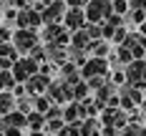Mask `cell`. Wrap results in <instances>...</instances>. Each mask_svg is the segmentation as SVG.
Instances as JSON below:
<instances>
[{
  "label": "cell",
  "mask_w": 146,
  "mask_h": 136,
  "mask_svg": "<svg viewBox=\"0 0 146 136\" xmlns=\"http://www.w3.org/2000/svg\"><path fill=\"white\" fill-rule=\"evenodd\" d=\"M10 43L15 45V50H18L20 56H28L35 45H40V35H38V30L15 28V30H13V40H10Z\"/></svg>",
  "instance_id": "obj_1"
},
{
  "label": "cell",
  "mask_w": 146,
  "mask_h": 136,
  "mask_svg": "<svg viewBox=\"0 0 146 136\" xmlns=\"http://www.w3.org/2000/svg\"><path fill=\"white\" fill-rule=\"evenodd\" d=\"M83 13H86V23L101 25V23H106V18L113 13V8H111V0H88Z\"/></svg>",
  "instance_id": "obj_2"
},
{
  "label": "cell",
  "mask_w": 146,
  "mask_h": 136,
  "mask_svg": "<svg viewBox=\"0 0 146 136\" xmlns=\"http://www.w3.org/2000/svg\"><path fill=\"white\" fill-rule=\"evenodd\" d=\"M45 96L56 106H68V103H73V86H66L60 78H56V81H50Z\"/></svg>",
  "instance_id": "obj_3"
},
{
  "label": "cell",
  "mask_w": 146,
  "mask_h": 136,
  "mask_svg": "<svg viewBox=\"0 0 146 136\" xmlns=\"http://www.w3.org/2000/svg\"><path fill=\"white\" fill-rule=\"evenodd\" d=\"M43 45H60V48H68L71 45V33L60 25H43Z\"/></svg>",
  "instance_id": "obj_4"
},
{
  "label": "cell",
  "mask_w": 146,
  "mask_h": 136,
  "mask_svg": "<svg viewBox=\"0 0 146 136\" xmlns=\"http://www.w3.org/2000/svg\"><path fill=\"white\" fill-rule=\"evenodd\" d=\"M144 103V93L139 88H133V86H129V83H123L121 88H118V108L121 111H133L136 106Z\"/></svg>",
  "instance_id": "obj_5"
},
{
  "label": "cell",
  "mask_w": 146,
  "mask_h": 136,
  "mask_svg": "<svg viewBox=\"0 0 146 136\" xmlns=\"http://www.w3.org/2000/svg\"><path fill=\"white\" fill-rule=\"evenodd\" d=\"M38 68H40V63H35V60L28 58V56H20V58L15 60V66H13L15 83H25L28 78H33V76L38 73Z\"/></svg>",
  "instance_id": "obj_6"
},
{
  "label": "cell",
  "mask_w": 146,
  "mask_h": 136,
  "mask_svg": "<svg viewBox=\"0 0 146 136\" xmlns=\"http://www.w3.org/2000/svg\"><path fill=\"white\" fill-rule=\"evenodd\" d=\"M123 73H126V83L129 86H133V88H139V91L146 88V60H133V63H129L123 68Z\"/></svg>",
  "instance_id": "obj_7"
},
{
  "label": "cell",
  "mask_w": 146,
  "mask_h": 136,
  "mask_svg": "<svg viewBox=\"0 0 146 136\" xmlns=\"http://www.w3.org/2000/svg\"><path fill=\"white\" fill-rule=\"evenodd\" d=\"M66 3L63 0H48L45 3V10L40 13L43 18V25H60L63 23V15H66Z\"/></svg>",
  "instance_id": "obj_8"
},
{
  "label": "cell",
  "mask_w": 146,
  "mask_h": 136,
  "mask_svg": "<svg viewBox=\"0 0 146 136\" xmlns=\"http://www.w3.org/2000/svg\"><path fill=\"white\" fill-rule=\"evenodd\" d=\"M15 25L23 30H38L43 25V18L38 10H33V5L25 8V10H18V18H15Z\"/></svg>",
  "instance_id": "obj_9"
},
{
  "label": "cell",
  "mask_w": 146,
  "mask_h": 136,
  "mask_svg": "<svg viewBox=\"0 0 146 136\" xmlns=\"http://www.w3.org/2000/svg\"><path fill=\"white\" fill-rule=\"evenodd\" d=\"M98 76H108V60L106 58H88L86 66L81 68V78L91 81V78H98Z\"/></svg>",
  "instance_id": "obj_10"
},
{
  "label": "cell",
  "mask_w": 146,
  "mask_h": 136,
  "mask_svg": "<svg viewBox=\"0 0 146 136\" xmlns=\"http://www.w3.org/2000/svg\"><path fill=\"white\" fill-rule=\"evenodd\" d=\"M88 23H86V13L78 10V8H68L66 15H63V28L68 33H76V30H83Z\"/></svg>",
  "instance_id": "obj_11"
},
{
  "label": "cell",
  "mask_w": 146,
  "mask_h": 136,
  "mask_svg": "<svg viewBox=\"0 0 146 136\" xmlns=\"http://www.w3.org/2000/svg\"><path fill=\"white\" fill-rule=\"evenodd\" d=\"M50 81L53 78H48V76H43V73H35L33 78H28L23 86H25V91H28V96H43L45 91H48V86H50Z\"/></svg>",
  "instance_id": "obj_12"
},
{
  "label": "cell",
  "mask_w": 146,
  "mask_h": 136,
  "mask_svg": "<svg viewBox=\"0 0 146 136\" xmlns=\"http://www.w3.org/2000/svg\"><path fill=\"white\" fill-rule=\"evenodd\" d=\"M43 48H45V63L60 68L68 60V48H60V45H43Z\"/></svg>",
  "instance_id": "obj_13"
},
{
  "label": "cell",
  "mask_w": 146,
  "mask_h": 136,
  "mask_svg": "<svg viewBox=\"0 0 146 136\" xmlns=\"http://www.w3.org/2000/svg\"><path fill=\"white\" fill-rule=\"evenodd\" d=\"M81 136H101V121L98 119H83L78 123Z\"/></svg>",
  "instance_id": "obj_14"
},
{
  "label": "cell",
  "mask_w": 146,
  "mask_h": 136,
  "mask_svg": "<svg viewBox=\"0 0 146 136\" xmlns=\"http://www.w3.org/2000/svg\"><path fill=\"white\" fill-rule=\"evenodd\" d=\"M91 43H93V40L88 38L86 28H83V30H76V33H71V45H73V48H78V50H86V53H88Z\"/></svg>",
  "instance_id": "obj_15"
},
{
  "label": "cell",
  "mask_w": 146,
  "mask_h": 136,
  "mask_svg": "<svg viewBox=\"0 0 146 136\" xmlns=\"http://www.w3.org/2000/svg\"><path fill=\"white\" fill-rule=\"evenodd\" d=\"M3 123H5V129H8V126H10V129H25V126H28V116H23L20 111H13V113L3 116Z\"/></svg>",
  "instance_id": "obj_16"
},
{
  "label": "cell",
  "mask_w": 146,
  "mask_h": 136,
  "mask_svg": "<svg viewBox=\"0 0 146 136\" xmlns=\"http://www.w3.org/2000/svg\"><path fill=\"white\" fill-rule=\"evenodd\" d=\"M15 103H18V98L13 96V91H5V93H0V116H8V113H13V111H15Z\"/></svg>",
  "instance_id": "obj_17"
},
{
  "label": "cell",
  "mask_w": 146,
  "mask_h": 136,
  "mask_svg": "<svg viewBox=\"0 0 146 136\" xmlns=\"http://www.w3.org/2000/svg\"><path fill=\"white\" fill-rule=\"evenodd\" d=\"M88 53H91V58H108L111 45H108V40H96V43H91Z\"/></svg>",
  "instance_id": "obj_18"
},
{
  "label": "cell",
  "mask_w": 146,
  "mask_h": 136,
  "mask_svg": "<svg viewBox=\"0 0 146 136\" xmlns=\"http://www.w3.org/2000/svg\"><path fill=\"white\" fill-rule=\"evenodd\" d=\"M28 129L33 131V134H35V131H45V116L38 113V111L28 113Z\"/></svg>",
  "instance_id": "obj_19"
},
{
  "label": "cell",
  "mask_w": 146,
  "mask_h": 136,
  "mask_svg": "<svg viewBox=\"0 0 146 136\" xmlns=\"http://www.w3.org/2000/svg\"><path fill=\"white\" fill-rule=\"evenodd\" d=\"M123 23H126V25H139V28H141V25L146 23V13L144 10H129V13L123 15Z\"/></svg>",
  "instance_id": "obj_20"
},
{
  "label": "cell",
  "mask_w": 146,
  "mask_h": 136,
  "mask_svg": "<svg viewBox=\"0 0 146 136\" xmlns=\"http://www.w3.org/2000/svg\"><path fill=\"white\" fill-rule=\"evenodd\" d=\"M88 93H91V91H88V83H86V81H78V83L73 86V103H81V101H86Z\"/></svg>",
  "instance_id": "obj_21"
},
{
  "label": "cell",
  "mask_w": 146,
  "mask_h": 136,
  "mask_svg": "<svg viewBox=\"0 0 146 136\" xmlns=\"http://www.w3.org/2000/svg\"><path fill=\"white\" fill-rule=\"evenodd\" d=\"M18 83H15L13 78V71H0V93H5V91H13Z\"/></svg>",
  "instance_id": "obj_22"
},
{
  "label": "cell",
  "mask_w": 146,
  "mask_h": 136,
  "mask_svg": "<svg viewBox=\"0 0 146 136\" xmlns=\"http://www.w3.org/2000/svg\"><path fill=\"white\" fill-rule=\"evenodd\" d=\"M113 53H116V58H118V66H123V68H126L129 63H133V53L126 48V45H116V50H113Z\"/></svg>",
  "instance_id": "obj_23"
},
{
  "label": "cell",
  "mask_w": 146,
  "mask_h": 136,
  "mask_svg": "<svg viewBox=\"0 0 146 136\" xmlns=\"http://www.w3.org/2000/svg\"><path fill=\"white\" fill-rule=\"evenodd\" d=\"M50 106H53V101H50V98H48V96H35V98H33V111H38V113H48V108H50Z\"/></svg>",
  "instance_id": "obj_24"
},
{
  "label": "cell",
  "mask_w": 146,
  "mask_h": 136,
  "mask_svg": "<svg viewBox=\"0 0 146 136\" xmlns=\"http://www.w3.org/2000/svg\"><path fill=\"white\" fill-rule=\"evenodd\" d=\"M0 58H5V60H10V63H15V60L20 58V53L15 50L13 43H3V45H0Z\"/></svg>",
  "instance_id": "obj_25"
},
{
  "label": "cell",
  "mask_w": 146,
  "mask_h": 136,
  "mask_svg": "<svg viewBox=\"0 0 146 136\" xmlns=\"http://www.w3.org/2000/svg\"><path fill=\"white\" fill-rule=\"evenodd\" d=\"M15 111H20L23 116L33 113V96H23V98H18V103H15Z\"/></svg>",
  "instance_id": "obj_26"
},
{
  "label": "cell",
  "mask_w": 146,
  "mask_h": 136,
  "mask_svg": "<svg viewBox=\"0 0 146 136\" xmlns=\"http://www.w3.org/2000/svg\"><path fill=\"white\" fill-rule=\"evenodd\" d=\"M86 33H88V38H91L93 43H96V40H103V30H101V25H96V23H88Z\"/></svg>",
  "instance_id": "obj_27"
},
{
  "label": "cell",
  "mask_w": 146,
  "mask_h": 136,
  "mask_svg": "<svg viewBox=\"0 0 146 136\" xmlns=\"http://www.w3.org/2000/svg\"><path fill=\"white\" fill-rule=\"evenodd\" d=\"M108 76H111V73H108ZM108 76H98V78H91V81H86V83H88V91H93V93H96L98 88H103V86L108 83Z\"/></svg>",
  "instance_id": "obj_28"
},
{
  "label": "cell",
  "mask_w": 146,
  "mask_h": 136,
  "mask_svg": "<svg viewBox=\"0 0 146 136\" xmlns=\"http://www.w3.org/2000/svg\"><path fill=\"white\" fill-rule=\"evenodd\" d=\"M28 58H33L35 63H45V48H43V43L40 45H35L33 50L28 53Z\"/></svg>",
  "instance_id": "obj_29"
},
{
  "label": "cell",
  "mask_w": 146,
  "mask_h": 136,
  "mask_svg": "<svg viewBox=\"0 0 146 136\" xmlns=\"http://www.w3.org/2000/svg\"><path fill=\"white\" fill-rule=\"evenodd\" d=\"M111 8L116 15H126L129 13V0H111Z\"/></svg>",
  "instance_id": "obj_30"
},
{
  "label": "cell",
  "mask_w": 146,
  "mask_h": 136,
  "mask_svg": "<svg viewBox=\"0 0 146 136\" xmlns=\"http://www.w3.org/2000/svg\"><path fill=\"white\" fill-rule=\"evenodd\" d=\"M58 119H63V106H50L48 108V113H45V121H58Z\"/></svg>",
  "instance_id": "obj_31"
},
{
  "label": "cell",
  "mask_w": 146,
  "mask_h": 136,
  "mask_svg": "<svg viewBox=\"0 0 146 136\" xmlns=\"http://www.w3.org/2000/svg\"><path fill=\"white\" fill-rule=\"evenodd\" d=\"M126 35H129V30H126V25H123V28H116V33H113V38H111V43H113V45H123V40H126Z\"/></svg>",
  "instance_id": "obj_32"
},
{
  "label": "cell",
  "mask_w": 146,
  "mask_h": 136,
  "mask_svg": "<svg viewBox=\"0 0 146 136\" xmlns=\"http://www.w3.org/2000/svg\"><path fill=\"white\" fill-rule=\"evenodd\" d=\"M58 136H81V131H78V123H66V126L58 131Z\"/></svg>",
  "instance_id": "obj_33"
},
{
  "label": "cell",
  "mask_w": 146,
  "mask_h": 136,
  "mask_svg": "<svg viewBox=\"0 0 146 136\" xmlns=\"http://www.w3.org/2000/svg\"><path fill=\"white\" fill-rule=\"evenodd\" d=\"M106 25H111V28H123V25H126V23H123V15L111 13L108 18H106Z\"/></svg>",
  "instance_id": "obj_34"
},
{
  "label": "cell",
  "mask_w": 146,
  "mask_h": 136,
  "mask_svg": "<svg viewBox=\"0 0 146 136\" xmlns=\"http://www.w3.org/2000/svg\"><path fill=\"white\" fill-rule=\"evenodd\" d=\"M139 134H141V126H133V123H126L118 131V136H139Z\"/></svg>",
  "instance_id": "obj_35"
},
{
  "label": "cell",
  "mask_w": 146,
  "mask_h": 136,
  "mask_svg": "<svg viewBox=\"0 0 146 136\" xmlns=\"http://www.w3.org/2000/svg\"><path fill=\"white\" fill-rule=\"evenodd\" d=\"M10 8H15V10H25V8H30L33 5V0H5Z\"/></svg>",
  "instance_id": "obj_36"
},
{
  "label": "cell",
  "mask_w": 146,
  "mask_h": 136,
  "mask_svg": "<svg viewBox=\"0 0 146 136\" xmlns=\"http://www.w3.org/2000/svg\"><path fill=\"white\" fill-rule=\"evenodd\" d=\"M15 18H18V10H15V8L5 10V15H3V20H5V23H3V25H8V28H10V25H15Z\"/></svg>",
  "instance_id": "obj_37"
},
{
  "label": "cell",
  "mask_w": 146,
  "mask_h": 136,
  "mask_svg": "<svg viewBox=\"0 0 146 136\" xmlns=\"http://www.w3.org/2000/svg\"><path fill=\"white\" fill-rule=\"evenodd\" d=\"M10 40H13V33H10V28L0 23V45H3V43H10Z\"/></svg>",
  "instance_id": "obj_38"
},
{
  "label": "cell",
  "mask_w": 146,
  "mask_h": 136,
  "mask_svg": "<svg viewBox=\"0 0 146 136\" xmlns=\"http://www.w3.org/2000/svg\"><path fill=\"white\" fill-rule=\"evenodd\" d=\"M63 3H66V8H78V10H83L88 0H63Z\"/></svg>",
  "instance_id": "obj_39"
},
{
  "label": "cell",
  "mask_w": 146,
  "mask_h": 136,
  "mask_svg": "<svg viewBox=\"0 0 146 136\" xmlns=\"http://www.w3.org/2000/svg\"><path fill=\"white\" fill-rule=\"evenodd\" d=\"M13 96H15V98H23V96H28V91H25V86H23V83H18V86L13 88Z\"/></svg>",
  "instance_id": "obj_40"
},
{
  "label": "cell",
  "mask_w": 146,
  "mask_h": 136,
  "mask_svg": "<svg viewBox=\"0 0 146 136\" xmlns=\"http://www.w3.org/2000/svg\"><path fill=\"white\" fill-rule=\"evenodd\" d=\"M3 136H23V134H20V129H10L8 126V129H3Z\"/></svg>",
  "instance_id": "obj_41"
},
{
  "label": "cell",
  "mask_w": 146,
  "mask_h": 136,
  "mask_svg": "<svg viewBox=\"0 0 146 136\" xmlns=\"http://www.w3.org/2000/svg\"><path fill=\"white\" fill-rule=\"evenodd\" d=\"M139 33H141V35H144V38H146V23H144V25H141V28H139Z\"/></svg>",
  "instance_id": "obj_42"
},
{
  "label": "cell",
  "mask_w": 146,
  "mask_h": 136,
  "mask_svg": "<svg viewBox=\"0 0 146 136\" xmlns=\"http://www.w3.org/2000/svg\"><path fill=\"white\" fill-rule=\"evenodd\" d=\"M141 113L146 116V98H144V103H141Z\"/></svg>",
  "instance_id": "obj_43"
},
{
  "label": "cell",
  "mask_w": 146,
  "mask_h": 136,
  "mask_svg": "<svg viewBox=\"0 0 146 136\" xmlns=\"http://www.w3.org/2000/svg\"><path fill=\"white\" fill-rule=\"evenodd\" d=\"M139 136H146V123L141 126V134H139Z\"/></svg>",
  "instance_id": "obj_44"
},
{
  "label": "cell",
  "mask_w": 146,
  "mask_h": 136,
  "mask_svg": "<svg viewBox=\"0 0 146 136\" xmlns=\"http://www.w3.org/2000/svg\"><path fill=\"white\" fill-rule=\"evenodd\" d=\"M30 136H45V134H43V131H35V134H30Z\"/></svg>",
  "instance_id": "obj_45"
},
{
  "label": "cell",
  "mask_w": 146,
  "mask_h": 136,
  "mask_svg": "<svg viewBox=\"0 0 146 136\" xmlns=\"http://www.w3.org/2000/svg\"><path fill=\"white\" fill-rule=\"evenodd\" d=\"M33 3H40V0H33Z\"/></svg>",
  "instance_id": "obj_46"
},
{
  "label": "cell",
  "mask_w": 146,
  "mask_h": 136,
  "mask_svg": "<svg viewBox=\"0 0 146 136\" xmlns=\"http://www.w3.org/2000/svg\"><path fill=\"white\" fill-rule=\"evenodd\" d=\"M101 136H106V134H101Z\"/></svg>",
  "instance_id": "obj_47"
},
{
  "label": "cell",
  "mask_w": 146,
  "mask_h": 136,
  "mask_svg": "<svg viewBox=\"0 0 146 136\" xmlns=\"http://www.w3.org/2000/svg\"><path fill=\"white\" fill-rule=\"evenodd\" d=\"M144 60H146V56H144Z\"/></svg>",
  "instance_id": "obj_48"
},
{
  "label": "cell",
  "mask_w": 146,
  "mask_h": 136,
  "mask_svg": "<svg viewBox=\"0 0 146 136\" xmlns=\"http://www.w3.org/2000/svg\"><path fill=\"white\" fill-rule=\"evenodd\" d=\"M0 20H3V18H0Z\"/></svg>",
  "instance_id": "obj_49"
}]
</instances>
